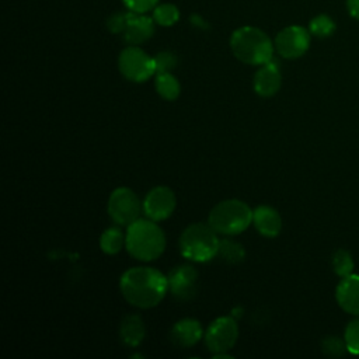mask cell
<instances>
[{
  "mask_svg": "<svg viewBox=\"0 0 359 359\" xmlns=\"http://www.w3.org/2000/svg\"><path fill=\"white\" fill-rule=\"evenodd\" d=\"M119 290L130 306L151 309L165 297L168 279L156 268L133 266L121 275Z\"/></svg>",
  "mask_w": 359,
  "mask_h": 359,
  "instance_id": "6da1fadb",
  "label": "cell"
},
{
  "mask_svg": "<svg viewBox=\"0 0 359 359\" xmlns=\"http://www.w3.org/2000/svg\"><path fill=\"white\" fill-rule=\"evenodd\" d=\"M125 234L126 251L140 262L154 261L165 250V234L151 219L139 217L126 227Z\"/></svg>",
  "mask_w": 359,
  "mask_h": 359,
  "instance_id": "7a4b0ae2",
  "label": "cell"
},
{
  "mask_svg": "<svg viewBox=\"0 0 359 359\" xmlns=\"http://www.w3.org/2000/svg\"><path fill=\"white\" fill-rule=\"evenodd\" d=\"M230 48L236 59L245 65L261 66L273 59L275 45L259 28L245 25L237 28L230 36Z\"/></svg>",
  "mask_w": 359,
  "mask_h": 359,
  "instance_id": "3957f363",
  "label": "cell"
},
{
  "mask_svg": "<svg viewBox=\"0 0 359 359\" xmlns=\"http://www.w3.org/2000/svg\"><path fill=\"white\" fill-rule=\"evenodd\" d=\"M208 223L217 234L236 236L252 223V209L244 201L224 199L212 208Z\"/></svg>",
  "mask_w": 359,
  "mask_h": 359,
  "instance_id": "277c9868",
  "label": "cell"
},
{
  "mask_svg": "<svg viewBox=\"0 0 359 359\" xmlns=\"http://www.w3.org/2000/svg\"><path fill=\"white\" fill-rule=\"evenodd\" d=\"M219 240L209 223H192L180 236V252L191 262H208L216 257Z\"/></svg>",
  "mask_w": 359,
  "mask_h": 359,
  "instance_id": "5b68a950",
  "label": "cell"
},
{
  "mask_svg": "<svg viewBox=\"0 0 359 359\" xmlns=\"http://www.w3.org/2000/svg\"><path fill=\"white\" fill-rule=\"evenodd\" d=\"M118 67L121 74L132 83H143L156 76L154 57L137 45H129L119 53Z\"/></svg>",
  "mask_w": 359,
  "mask_h": 359,
  "instance_id": "8992f818",
  "label": "cell"
},
{
  "mask_svg": "<svg viewBox=\"0 0 359 359\" xmlns=\"http://www.w3.org/2000/svg\"><path fill=\"white\" fill-rule=\"evenodd\" d=\"M109 217L119 226L128 227L130 223L139 219L143 212V203L139 196L128 187L115 188L107 203Z\"/></svg>",
  "mask_w": 359,
  "mask_h": 359,
  "instance_id": "52a82bcc",
  "label": "cell"
},
{
  "mask_svg": "<svg viewBox=\"0 0 359 359\" xmlns=\"http://www.w3.org/2000/svg\"><path fill=\"white\" fill-rule=\"evenodd\" d=\"M203 338L205 345L212 355L229 352L238 338V325L236 318L231 316L217 317L209 324Z\"/></svg>",
  "mask_w": 359,
  "mask_h": 359,
  "instance_id": "ba28073f",
  "label": "cell"
},
{
  "mask_svg": "<svg viewBox=\"0 0 359 359\" xmlns=\"http://www.w3.org/2000/svg\"><path fill=\"white\" fill-rule=\"evenodd\" d=\"M310 35V31L302 25H289L275 36V50L285 59H297L307 52Z\"/></svg>",
  "mask_w": 359,
  "mask_h": 359,
  "instance_id": "9c48e42d",
  "label": "cell"
},
{
  "mask_svg": "<svg viewBox=\"0 0 359 359\" xmlns=\"http://www.w3.org/2000/svg\"><path fill=\"white\" fill-rule=\"evenodd\" d=\"M143 213L147 219L161 222L168 219L177 206V198L171 188L157 185L151 188L143 199Z\"/></svg>",
  "mask_w": 359,
  "mask_h": 359,
  "instance_id": "30bf717a",
  "label": "cell"
},
{
  "mask_svg": "<svg viewBox=\"0 0 359 359\" xmlns=\"http://www.w3.org/2000/svg\"><path fill=\"white\" fill-rule=\"evenodd\" d=\"M168 290L177 300L188 302L196 294L198 271L188 264H181L172 268L167 276Z\"/></svg>",
  "mask_w": 359,
  "mask_h": 359,
  "instance_id": "8fae6325",
  "label": "cell"
},
{
  "mask_svg": "<svg viewBox=\"0 0 359 359\" xmlns=\"http://www.w3.org/2000/svg\"><path fill=\"white\" fill-rule=\"evenodd\" d=\"M282 86V76L278 63L271 59L268 63L261 65V67L255 72L252 79V87L255 94L259 97H272L275 95Z\"/></svg>",
  "mask_w": 359,
  "mask_h": 359,
  "instance_id": "7c38bea8",
  "label": "cell"
},
{
  "mask_svg": "<svg viewBox=\"0 0 359 359\" xmlns=\"http://www.w3.org/2000/svg\"><path fill=\"white\" fill-rule=\"evenodd\" d=\"M203 337L202 325L195 318H181L170 330V342L181 349L196 345Z\"/></svg>",
  "mask_w": 359,
  "mask_h": 359,
  "instance_id": "4fadbf2b",
  "label": "cell"
},
{
  "mask_svg": "<svg viewBox=\"0 0 359 359\" xmlns=\"http://www.w3.org/2000/svg\"><path fill=\"white\" fill-rule=\"evenodd\" d=\"M154 34V20L140 14L126 13V28L123 31V39L129 45H140L151 38Z\"/></svg>",
  "mask_w": 359,
  "mask_h": 359,
  "instance_id": "5bb4252c",
  "label": "cell"
},
{
  "mask_svg": "<svg viewBox=\"0 0 359 359\" xmlns=\"http://www.w3.org/2000/svg\"><path fill=\"white\" fill-rule=\"evenodd\" d=\"M335 299L344 311L359 316V276L351 273L341 278L335 289Z\"/></svg>",
  "mask_w": 359,
  "mask_h": 359,
  "instance_id": "9a60e30c",
  "label": "cell"
},
{
  "mask_svg": "<svg viewBox=\"0 0 359 359\" xmlns=\"http://www.w3.org/2000/svg\"><path fill=\"white\" fill-rule=\"evenodd\" d=\"M252 224L261 236L273 238L282 230V217L275 208L259 205L252 210Z\"/></svg>",
  "mask_w": 359,
  "mask_h": 359,
  "instance_id": "2e32d148",
  "label": "cell"
},
{
  "mask_svg": "<svg viewBox=\"0 0 359 359\" xmlns=\"http://www.w3.org/2000/svg\"><path fill=\"white\" fill-rule=\"evenodd\" d=\"M146 337V325L139 314H128L119 325V339L128 348L139 346Z\"/></svg>",
  "mask_w": 359,
  "mask_h": 359,
  "instance_id": "e0dca14e",
  "label": "cell"
},
{
  "mask_svg": "<svg viewBox=\"0 0 359 359\" xmlns=\"http://www.w3.org/2000/svg\"><path fill=\"white\" fill-rule=\"evenodd\" d=\"M216 258H219L222 262L230 264V265L240 264L245 258V250L238 241L224 237V238L219 240Z\"/></svg>",
  "mask_w": 359,
  "mask_h": 359,
  "instance_id": "ac0fdd59",
  "label": "cell"
},
{
  "mask_svg": "<svg viewBox=\"0 0 359 359\" xmlns=\"http://www.w3.org/2000/svg\"><path fill=\"white\" fill-rule=\"evenodd\" d=\"M126 241V234L121 230L118 226L108 227L100 237V248L102 252L108 255L118 254L123 247Z\"/></svg>",
  "mask_w": 359,
  "mask_h": 359,
  "instance_id": "d6986e66",
  "label": "cell"
},
{
  "mask_svg": "<svg viewBox=\"0 0 359 359\" xmlns=\"http://www.w3.org/2000/svg\"><path fill=\"white\" fill-rule=\"evenodd\" d=\"M154 87H156L157 94L167 101L177 100L181 93V84L171 72L156 74Z\"/></svg>",
  "mask_w": 359,
  "mask_h": 359,
  "instance_id": "ffe728a7",
  "label": "cell"
},
{
  "mask_svg": "<svg viewBox=\"0 0 359 359\" xmlns=\"http://www.w3.org/2000/svg\"><path fill=\"white\" fill-rule=\"evenodd\" d=\"M153 20L161 27H171L180 20V10L171 3L157 4L153 8Z\"/></svg>",
  "mask_w": 359,
  "mask_h": 359,
  "instance_id": "44dd1931",
  "label": "cell"
},
{
  "mask_svg": "<svg viewBox=\"0 0 359 359\" xmlns=\"http://www.w3.org/2000/svg\"><path fill=\"white\" fill-rule=\"evenodd\" d=\"M309 31L311 35H314L317 38H327L334 34L335 22L330 15L318 14L310 21Z\"/></svg>",
  "mask_w": 359,
  "mask_h": 359,
  "instance_id": "7402d4cb",
  "label": "cell"
},
{
  "mask_svg": "<svg viewBox=\"0 0 359 359\" xmlns=\"http://www.w3.org/2000/svg\"><path fill=\"white\" fill-rule=\"evenodd\" d=\"M331 264H332V269L334 272L341 276V278H345L348 275L352 273L353 271V259H352V255L346 251V250H337L334 254H332V258H331Z\"/></svg>",
  "mask_w": 359,
  "mask_h": 359,
  "instance_id": "603a6c76",
  "label": "cell"
},
{
  "mask_svg": "<svg viewBox=\"0 0 359 359\" xmlns=\"http://www.w3.org/2000/svg\"><path fill=\"white\" fill-rule=\"evenodd\" d=\"M321 349L325 355L331 356V358H338L342 356L348 348L345 344L344 338H339L337 335H328L321 341Z\"/></svg>",
  "mask_w": 359,
  "mask_h": 359,
  "instance_id": "cb8c5ba5",
  "label": "cell"
},
{
  "mask_svg": "<svg viewBox=\"0 0 359 359\" xmlns=\"http://www.w3.org/2000/svg\"><path fill=\"white\" fill-rule=\"evenodd\" d=\"M344 339H345L348 352L359 353V317L348 323L344 332Z\"/></svg>",
  "mask_w": 359,
  "mask_h": 359,
  "instance_id": "d4e9b609",
  "label": "cell"
},
{
  "mask_svg": "<svg viewBox=\"0 0 359 359\" xmlns=\"http://www.w3.org/2000/svg\"><path fill=\"white\" fill-rule=\"evenodd\" d=\"M154 57V63H156V74L158 73H170L175 66H177V56L172 52L168 50H163L158 52Z\"/></svg>",
  "mask_w": 359,
  "mask_h": 359,
  "instance_id": "484cf974",
  "label": "cell"
},
{
  "mask_svg": "<svg viewBox=\"0 0 359 359\" xmlns=\"http://www.w3.org/2000/svg\"><path fill=\"white\" fill-rule=\"evenodd\" d=\"M122 1L129 11L140 13V14H144L153 10L158 3V0H122Z\"/></svg>",
  "mask_w": 359,
  "mask_h": 359,
  "instance_id": "4316f807",
  "label": "cell"
},
{
  "mask_svg": "<svg viewBox=\"0 0 359 359\" xmlns=\"http://www.w3.org/2000/svg\"><path fill=\"white\" fill-rule=\"evenodd\" d=\"M107 28L112 34H123L126 28V13H114L107 20Z\"/></svg>",
  "mask_w": 359,
  "mask_h": 359,
  "instance_id": "83f0119b",
  "label": "cell"
},
{
  "mask_svg": "<svg viewBox=\"0 0 359 359\" xmlns=\"http://www.w3.org/2000/svg\"><path fill=\"white\" fill-rule=\"evenodd\" d=\"M346 8L353 18L359 20V0H346Z\"/></svg>",
  "mask_w": 359,
  "mask_h": 359,
  "instance_id": "f1b7e54d",
  "label": "cell"
},
{
  "mask_svg": "<svg viewBox=\"0 0 359 359\" xmlns=\"http://www.w3.org/2000/svg\"><path fill=\"white\" fill-rule=\"evenodd\" d=\"M191 22L192 24H195V25H198L199 28H208V24L205 22V20L202 18V17H199V15H196V14H194L191 18Z\"/></svg>",
  "mask_w": 359,
  "mask_h": 359,
  "instance_id": "f546056e",
  "label": "cell"
}]
</instances>
